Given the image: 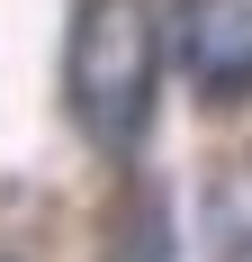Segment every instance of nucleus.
<instances>
[{
    "instance_id": "f03ea898",
    "label": "nucleus",
    "mask_w": 252,
    "mask_h": 262,
    "mask_svg": "<svg viewBox=\"0 0 252 262\" xmlns=\"http://www.w3.org/2000/svg\"><path fill=\"white\" fill-rule=\"evenodd\" d=\"M171 54L207 108L252 100V0H180L171 9Z\"/></svg>"
},
{
    "instance_id": "f257e3e1",
    "label": "nucleus",
    "mask_w": 252,
    "mask_h": 262,
    "mask_svg": "<svg viewBox=\"0 0 252 262\" xmlns=\"http://www.w3.org/2000/svg\"><path fill=\"white\" fill-rule=\"evenodd\" d=\"M153 81H162V27L144 0H81L63 36V100L99 154H135L153 127Z\"/></svg>"
}]
</instances>
